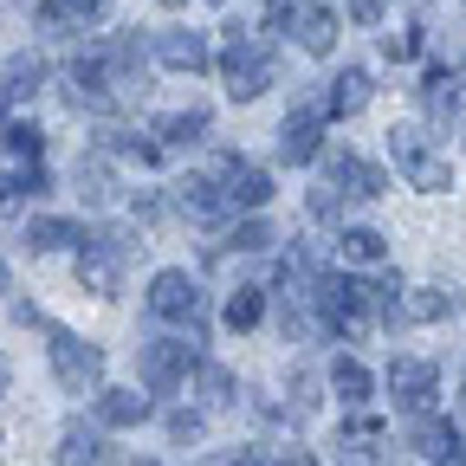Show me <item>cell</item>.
Here are the masks:
<instances>
[{"label":"cell","mask_w":466,"mask_h":466,"mask_svg":"<svg viewBox=\"0 0 466 466\" xmlns=\"http://www.w3.org/2000/svg\"><path fill=\"white\" fill-rule=\"evenodd\" d=\"M220 33H227V46H220L227 97H233V104H247V97L272 91V85H279V52H272V39L253 33V26H220Z\"/></svg>","instance_id":"cell-1"},{"label":"cell","mask_w":466,"mask_h":466,"mask_svg":"<svg viewBox=\"0 0 466 466\" xmlns=\"http://www.w3.org/2000/svg\"><path fill=\"white\" fill-rule=\"evenodd\" d=\"M389 156H395V175H401L408 188H421V195H447V188H453V168H447V156L434 149L428 130L395 124V130H389Z\"/></svg>","instance_id":"cell-2"},{"label":"cell","mask_w":466,"mask_h":466,"mask_svg":"<svg viewBox=\"0 0 466 466\" xmlns=\"http://www.w3.org/2000/svg\"><path fill=\"white\" fill-rule=\"evenodd\" d=\"M201 363V330H182V337H156L143 343V357H137V376L149 395H175L188 382V370Z\"/></svg>","instance_id":"cell-3"},{"label":"cell","mask_w":466,"mask_h":466,"mask_svg":"<svg viewBox=\"0 0 466 466\" xmlns=\"http://www.w3.org/2000/svg\"><path fill=\"white\" fill-rule=\"evenodd\" d=\"M39 330L52 337V376H58V389H66V395H97L104 389V350L85 343V337H72V330H58L52 318Z\"/></svg>","instance_id":"cell-4"},{"label":"cell","mask_w":466,"mask_h":466,"mask_svg":"<svg viewBox=\"0 0 466 466\" xmlns=\"http://www.w3.org/2000/svg\"><path fill=\"white\" fill-rule=\"evenodd\" d=\"M149 318H168V324H182V330H201V279L182 272V266H168L149 279Z\"/></svg>","instance_id":"cell-5"},{"label":"cell","mask_w":466,"mask_h":466,"mask_svg":"<svg viewBox=\"0 0 466 466\" xmlns=\"http://www.w3.org/2000/svg\"><path fill=\"white\" fill-rule=\"evenodd\" d=\"M324 124H330L324 97H305V104L279 124V156H285V162H311V156H324Z\"/></svg>","instance_id":"cell-6"},{"label":"cell","mask_w":466,"mask_h":466,"mask_svg":"<svg viewBox=\"0 0 466 466\" xmlns=\"http://www.w3.org/2000/svg\"><path fill=\"white\" fill-rule=\"evenodd\" d=\"M389 395H395L401 415H421V408H434V395H441V370L428 357H395L389 363Z\"/></svg>","instance_id":"cell-7"},{"label":"cell","mask_w":466,"mask_h":466,"mask_svg":"<svg viewBox=\"0 0 466 466\" xmlns=\"http://www.w3.org/2000/svg\"><path fill=\"white\" fill-rule=\"evenodd\" d=\"M324 182H330L343 201H382V195H389L382 168L363 162V156H350V149H330V156H324Z\"/></svg>","instance_id":"cell-8"},{"label":"cell","mask_w":466,"mask_h":466,"mask_svg":"<svg viewBox=\"0 0 466 466\" xmlns=\"http://www.w3.org/2000/svg\"><path fill=\"white\" fill-rule=\"evenodd\" d=\"M214 188H220V201H227V208H266V201H272V175H266L259 162L227 156V162H220V175H214Z\"/></svg>","instance_id":"cell-9"},{"label":"cell","mask_w":466,"mask_h":466,"mask_svg":"<svg viewBox=\"0 0 466 466\" xmlns=\"http://www.w3.org/2000/svg\"><path fill=\"white\" fill-rule=\"evenodd\" d=\"M124 253H110V247H97V240H78V285L85 291H97V299H116L124 291Z\"/></svg>","instance_id":"cell-10"},{"label":"cell","mask_w":466,"mask_h":466,"mask_svg":"<svg viewBox=\"0 0 466 466\" xmlns=\"http://www.w3.org/2000/svg\"><path fill=\"white\" fill-rule=\"evenodd\" d=\"M460 311V291L453 285H415V291H395V318L401 324H441Z\"/></svg>","instance_id":"cell-11"},{"label":"cell","mask_w":466,"mask_h":466,"mask_svg":"<svg viewBox=\"0 0 466 466\" xmlns=\"http://www.w3.org/2000/svg\"><path fill=\"white\" fill-rule=\"evenodd\" d=\"M149 52L162 58L168 72H208V66H214V52H208V39H201V33H182V26H168V33H156V39H149Z\"/></svg>","instance_id":"cell-12"},{"label":"cell","mask_w":466,"mask_h":466,"mask_svg":"<svg viewBox=\"0 0 466 466\" xmlns=\"http://www.w3.org/2000/svg\"><path fill=\"white\" fill-rule=\"evenodd\" d=\"M415 453H428V460H447V453H460V428L447 421V415H434V408H421V415H408V434H401Z\"/></svg>","instance_id":"cell-13"},{"label":"cell","mask_w":466,"mask_h":466,"mask_svg":"<svg viewBox=\"0 0 466 466\" xmlns=\"http://www.w3.org/2000/svg\"><path fill=\"white\" fill-rule=\"evenodd\" d=\"M156 415L149 389H97V421L104 428H143Z\"/></svg>","instance_id":"cell-14"},{"label":"cell","mask_w":466,"mask_h":466,"mask_svg":"<svg viewBox=\"0 0 466 466\" xmlns=\"http://www.w3.org/2000/svg\"><path fill=\"white\" fill-rule=\"evenodd\" d=\"M58 466H110V441L85 421H66V434H58Z\"/></svg>","instance_id":"cell-15"},{"label":"cell","mask_w":466,"mask_h":466,"mask_svg":"<svg viewBox=\"0 0 466 466\" xmlns=\"http://www.w3.org/2000/svg\"><path fill=\"white\" fill-rule=\"evenodd\" d=\"M291 33H299V46H305L311 58H324V52L337 46V14H330V7H305V0H299V14H291Z\"/></svg>","instance_id":"cell-16"},{"label":"cell","mask_w":466,"mask_h":466,"mask_svg":"<svg viewBox=\"0 0 466 466\" xmlns=\"http://www.w3.org/2000/svg\"><path fill=\"white\" fill-rule=\"evenodd\" d=\"M110 14V0H39V26L66 33V26H97Z\"/></svg>","instance_id":"cell-17"},{"label":"cell","mask_w":466,"mask_h":466,"mask_svg":"<svg viewBox=\"0 0 466 466\" xmlns=\"http://www.w3.org/2000/svg\"><path fill=\"white\" fill-rule=\"evenodd\" d=\"M370 91H376V85H370V72H363V66H350V72H337V78H330L324 110H330V116H357V110L370 104Z\"/></svg>","instance_id":"cell-18"},{"label":"cell","mask_w":466,"mask_h":466,"mask_svg":"<svg viewBox=\"0 0 466 466\" xmlns=\"http://www.w3.org/2000/svg\"><path fill=\"white\" fill-rule=\"evenodd\" d=\"M175 208H182L188 220H220V214H227L214 175H188V182H175Z\"/></svg>","instance_id":"cell-19"},{"label":"cell","mask_w":466,"mask_h":466,"mask_svg":"<svg viewBox=\"0 0 466 466\" xmlns=\"http://www.w3.org/2000/svg\"><path fill=\"white\" fill-rule=\"evenodd\" d=\"M72 188H78L91 208H104V201L116 195V175H110V156H104V149L78 156V168H72Z\"/></svg>","instance_id":"cell-20"},{"label":"cell","mask_w":466,"mask_h":466,"mask_svg":"<svg viewBox=\"0 0 466 466\" xmlns=\"http://www.w3.org/2000/svg\"><path fill=\"white\" fill-rule=\"evenodd\" d=\"M421 110L434 116V124H453V116H460V85H453L447 66H428V78H421Z\"/></svg>","instance_id":"cell-21"},{"label":"cell","mask_w":466,"mask_h":466,"mask_svg":"<svg viewBox=\"0 0 466 466\" xmlns=\"http://www.w3.org/2000/svg\"><path fill=\"white\" fill-rule=\"evenodd\" d=\"M78 240H85V227L58 220V214H33L26 220V247L33 253H58V247H78Z\"/></svg>","instance_id":"cell-22"},{"label":"cell","mask_w":466,"mask_h":466,"mask_svg":"<svg viewBox=\"0 0 466 466\" xmlns=\"http://www.w3.org/2000/svg\"><path fill=\"white\" fill-rule=\"evenodd\" d=\"M337 253H343V266H382L389 259V240L376 227H343L337 233Z\"/></svg>","instance_id":"cell-23"},{"label":"cell","mask_w":466,"mask_h":466,"mask_svg":"<svg viewBox=\"0 0 466 466\" xmlns=\"http://www.w3.org/2000/svg\"><path fill=\"white\" fill-rule=\"evenodd\" d=\"M156 137H162V149L201 143V137H208V110H168V116H156Z\"/></svg>","instance_id":"cell-24"},{"label":"cell","mask_w":466,"mask_h":466,"mask_svg":"<svg viewBox=\"0 0 466 466\" xmlns=\"http://www.w3.org/2000/svg\"><path fill=\"white\" fill-rule=\"evenodd\" d=\"M97 149H104V156H130V162H143V168H156V162L168 156L162 143H149V137H130V130H104V137H97Z\"/></svg>","instance_id":"cell-25"},{"label":"cell","mask_w":466,"mask_h":466,"mask_svg":"<svg viewBox=\"0 0 466 466\" xmlns=\"http://www.w3.org/2000/svg\"><path fill=\"white\" fill-rule=\"evenodd\" d=\"M330 389L343 395V408H363V401H370V370H363L357 357H337V363H330Z\"/></svg>","instance_id":"cell-26"},{"label":"cell","mask_w":466,"mask_h":466,"mask_svg":"<svg viewBox=\"0 0 466 466\" xmlns=\"http://www.w3.org/2000/svg\"><path fill=\"white\" fill-rule=\"evenodd\" d=\"M0 78H7V85H0V97H33V91L46 85V66H39L33 52H20V58H14V66L0 72Z\"/></svg>","instance_id":"cell-27"},{"label":"cell","mask_w":466,"mask_h":466,"mask_svg":"<svg viewBox=\"0 0 466 466\" xmlns=\"http://www.w3.org/2000/svg\"><path fill=\"white\" fill-rule=\"evenodd\" d=\"M259 311H266V291H259V285H240V291L227 299V330H253Z\"/></svg>","instance_id":"cell-28"},{"label":"cell","mask_w":466,"mask_h":466,"mask_svg":"<svg viewBox=\"0 0 466 466\" xmlns=\"http://www.w3.org/2000/svg\"><path fill=\"white\" fill-rule=\"evenodd\" d=\"M195 370H201V382H195L201 389V408H233V401H240V395H233V376L220 363H195Z\"/></svg>","instance_id":"cell-29"},{"label":"cell","mask_w":466,"mask_h":466,"mask_svg":"<svg viewBox=\"0 0 466 466\" xmlns=\"http://www.w3.org/2000/svg\"><path fill=\"white\" fill-rule=\"evenodd\" d=\"M0 143H7L20 162H39V149H46V130H39V124H7V130H0Z\"/></svg>","instance_id":"cell-30"},{"label":"cell","mask_w":466,"mask_h":466,"mask_svg":"<svg viewBox=\"0 0 466 466\" xmlns=\"http://www.w3.org/2000/svg\"><path fill=\"white\" fill-rule=\"evenodd\" d=\"M266 247H272V227L266 220H240L227 233V253H266Z\"/></svg>","instance_id":"cell-31"},{"label":"cell","mask_w":466,"mask_h":466,"mask_svg":"<svg viewBox=\"0 0 466 466\" xmlns=\"http://www.w3.org/2000/svg\"><path fill=\"white\" fill-rule=\"evenodd\" d=\"M168 441L175 447H195L201 441V415H195V408H175V415H168Z\"/></svg>","instance_id":"cell-32"},{"label":"cell","mask_w":466,"mask_h":466,"mask_svg":"<svg viewBox=\"0 0 466 466\" xmlns=\"http://www.w3.org/2000/svg\"><path fill=\"white\" fill-rule=\"evenodd\" d=\"M305 208H311V214H318V220H337V214H343V195H337V188H330V182H318V188H311V195H305Z\"/></svg>","instance_id":"cell-33"},{"label":"cell","mask_w":466,"mask_h":466,"mask_svg":"<svg viewBox=\"0 0 466 466\" xmlns=\"http://www.w3.org/2000/svg\"><path fill=\"white\" fill-rule=\"evenodd\" d=\"M382 52L395 58V66H401V58H421V33H415V26H408V33H389V39H382Z\"/></svg>","instance_id":"cell-34"},{"label":"cell","mask_w":466,"mask_h":466,"mask_svg":"<svg viewBox=\"0 0 466 466\" xmlns=\"http://www.w3.org/2000/svg\"><path fill=\"white\" fill-rule=\"evenodd\" d=\"M343 7H350V20H357V26H376V20H382V0H343Z\"/></svg>","instance_id":"cell-35"},{"label":"cell","mask_w":466,"mask_h":466,"mask_svg":"<svg viewBox=\"0 0 466 466\" xmlns=\"http://www.w3.org/2000/svg\"><path fill=\"white\" fill-rule=\"evenodd\" d=\"M291 14H299V0H266V33H279Z\"/></svg>","instance_id":"cell-36"},{"label":"cell","mask_w":466,"mask_h":466,"mask_svg":"<svg viewBox=\"0 0 466 466\" xmlns=\"http://www.w3.org/2000/svg\"><path fill=\"white\" fill-rule=\"evenodd\" d=\"M311 401H318V382H311V376H291V408H299V415H305Z\"/></svg>","instance_id":"cell-37"},{"label":"cell","mask_w":466,"mask_h":466,"mask_svg":"<svg viewBox=\"0 0 466 466\" xmlns=\"http://www.w3.org/2000/svg\"><path fill=\"white\" fill-rule=\"evenodd\" d=\"M240 466H272V453H247V460H240Z\"/></svg>","instance_id":"cell-38"},{"label":"cell","mask_w":466,"mask_h":466,"mask_svg":"<svg viewBox=\"0 0 466 466\" xmlns=\"http://www.w3.org/2000/svg\"><path fill=\"white\" fill-rule=\"evenodd\" d=\"M7 382H14V370H7V357H0V395H7Z\"/></svg>","instance_id":"cell-39"},{"label":"cell","mask_w":466,"mask_h":466,"mask_svg":"<svg viewBox=\"0 0 466 466\" xmlns=\"http://www.w3.org/2000/svg\"><path fill=\"white\" fill-rule=\"evenodd\" d=\"M7 285H14V272H7V259H0V291H7Z\"/></svg>","instance_id":"cell-40"},{"label":"cell","mask_w":466,"mask_h":466,"mask_svg":"<svg viewBox=\"0 0 466 466\" xmlns=\"http://www.w3.org/2000/svg\"><path fill=\"white\" fill-rule=\"evenodd\" d=\"M453 85H460V91H466V66H460V72H453Z\"/></svg>","instance_id":"cell-41"},{"label":"cell","mask_w":466,"mask_h":466,"mask_svg":"<svg viewBox=\"0 0 466 466\" xmlns=\"http://www.w3.org/2000/svg\"><path fill=\"white\" fill-rule=\"evenodd\" d=\"M0 130H7V97H0Z\"/></svg>","instance_id":"cell-42"},{"label":"cell","mask_w":466,"mask_h":466,"mask_svg":"<svg viewBox=\"0 0 466 466\" xmlns=\"http://www.w3.org/2000/svg\"><path fill=\"white\" fill-rule=\"evenodd\" d=\"M460 408H466V382H460Z\"/></svg>","instance_id":"cell-43"},{"label":"cell","mask_w":466,"mask_h":466,"mask_svg":"<svg viewBox=\"0 0 466 466\" xmlns=\"http://www.w3.org/2000/svg\"><path fill=\"white\" fill-rule=\"evenodd\" d=\"M162 7H182V0H162Z\"/></svg>","instance_id":"cell-44"}]
</instances>
